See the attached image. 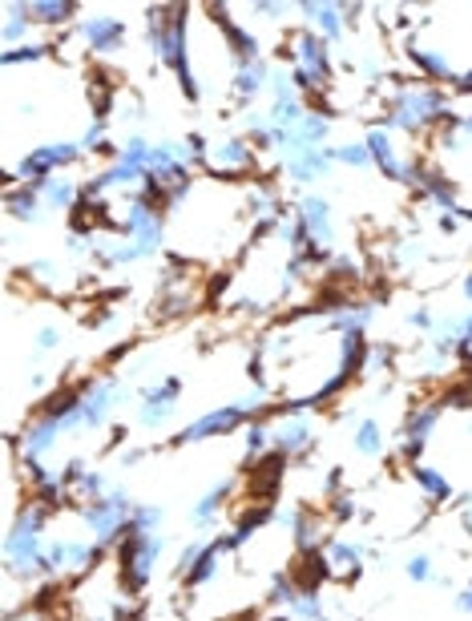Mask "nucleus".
I'll use <instances>...</instances> for the list:
<instances>
[{
  "mask_svg": "<svg viewBox=\"0 0 472 621\" xmlns=\"http://www.w3.org/2000/svg\"><path fill=\"white\" fill-rule=\"evenodd\" d=\"M315 448H319V416L287 411V408L275 411L271 416V457H279V464L308 460Z\"/></svg>",
  "mask_w": 472,
  "mask_h": 621,
  "instance_id": "nucleus-8",
  "label": "nucleus"
},
{
  "mask_svg": "<svg viewBox=\"0 0 472 621\" xmlns=\"http://www.w3.org/2000/svg\"><path fill=\"white\" fill-rule=\"evenodd\" d=\"M206 21L218 29V36H223V49L226 57H230V65H243V61H262L267 57V49H262V36L255 33V29H247L243 21H235L230 12L223 9V4H211L206 9Z\"/></svg>",
  "mask_w": 472,
  "mask_h": 621,
  "instance_id": "nucleus-16",
  "label": "nucleus"
},
{
  "mask_svg": "<svg viewBox=\"0 0 472 621\" xmlns=\"http://www.w3.org/2000/svg\"><path fill=\"white\" fill-rule=\"evenodd\" d=\"M364 141H367V153H372V165H376V170L388 178V182H396V186H404V190L416 186L420 158H404L391 129H384L379 121H372V126L364 129Z\"/></svg>",
  "mask_w": 472,
  "mask_h": 621,
  "instance_id": "nucleus-13",
  "label": "nucleus"
},
{
  "mask_svg": "<svg viewBox=\"0 0 472 621\" xmlns=\"http://www.w3.org/2000/svg\"><path fill=\"white\" fill-rule=\"evenodd\" d=\"M299 589H303V586H299L296 577H283V574H279V577L271 581V589H267V598H262V601H267V606H271L275 613H291V606L299 601Z\"/></svg>",
  "mask_w": 472,
  "mask_h": 621,
  "instance_id": "nucleus-42",
  "label": "nucleus"
},
{
  "mask_svg": "<svg viewBox=\"0 0 472 621\" xmlns=\"http://www.w3.org/2000/svg\"><path fill=\"white\" fill-rule=\"evenodd\" d=\"M279 521H283L287 537H291V549L303 553V557H315V553H323V545H328V513H319V508H311V504H287V508H279Z\"/></svg>",
  "mask_w": 472,
  "mask_h": 621,
  "instance_id": "nucleus-15",
  "label": "nucleus"
},
{
  "mask_svg": "<svg viewBox=\"0 0 472 621\" xmlns=\"http://www.w3.org/2000/svg\"><path fill=\"white\" fill-rule=\"evenodd\" d=\"M262 153L255 150V141L243 133V129H230V133H218L211 138V158H206V174L223 178V182H238V178H259Z\"/></svg>",
  "mask_w": 472,
  "mask_h": 621,
  "instance_id": "nucleus-9",
  "label": "nucleus"
},
{
  "mask_svg": "<svg viewBox=\"0 0 472 621\" xmlns=\"http://www.w3.org/2000/svg\"><path fill=\"white\" fill-rule=\"evenodd\" d=\"M335 174V158H331V146L328 150H308L299 153V158H287V162H279V178H283L287 186L296 190H315L319 182H328V178Z\"/></svg>",
  "mask_w": 472,
  "mask_h": 621,
  "instance_id": "nucleus-22",
  "label": "nucleus"
},
{
  "mask_svg": "<svg viewBox=\"0 0 472 621\" xmlns=\"http://www.w3.org/2000/svg\"><path fill=\"white\" fill-rule=\"evenodd\" d=\"M206 545H211V537H199V533H194V537H190L186 545L178 549L174 569H170V574H174V581H182V577H186L190 569H194V561H199V557H202V549H206Z\"/></svg>",
  "mask_w": 472,
  "mask_h": 621,
  "instance_id": "nucleus-46",
  "label": "nucleus"
},
{
  "mask_svg": "<svg viewBox=\"0 0 472 621\" xmlns=\"http://www.w3.org/2000/svg\"><path fill=\"white\" fill-rule=\"evenodd\" d=\"M77 141H82L85 158H106V162L118 158V150H121V141L109 133V118H89Z\"/></svg>",
  "mask_w": 472,
  "mask_h": 621,
  "instance_id": "nucleus-32",
  "label": "nucleus"
},
{
  "mask_svg": "<svg viewBox=\"0 0 472 621\" xmlns=\"http://www.w3.org/2000/svg\"><path fill=\"white\" fill-rule=\"evenodd\" d=\"M461 109H457V97L444 89V85H428V82H396L384 94V114H379V126L391 129V133H404V138L420 141V138H437L440 129L449 126Z\"/></svg>",
  "mask_w": 472,
  "mask_h": 621,
  "instance_id": "nucleus-3",
  "label": "nucleus"
},
{
  "mask_svg": "<svg viewBox=\"0 0 472 621\" xmlns=\"http://www.w3.org/2000/svg\"><path fill=\"white\" fill-rule=\"evenodd\" d=\"M165 525V508L154 501H138L130 516V533H162Z\"/></svg>",
  "mask_w": 472,
  "mask_h": 621,
  "instance_id": "nucleus-43",
  "label": "nucleus"
},
{
  "mask_svg": "<svg viewBox=\"0 0 472 621\" xmlns=\"http://www.w3.org/2000/svg\"><path fill=\"white\" fill-rule=\"evenodd\" d=\"M271 73H275V65L267 57L230 65V77H226V97L235 101L238 114H247L255 101H262V97L271 94Z\"/></svg>",
  "mask_w": 472,
  "mask_h": 621,
  "instance_id": "nucleus-17",
  "label": "nucleus"
},
{
  "mask_svg": "<svg viewBox=\"0 0 472 621\" xmlns=\"http://www.w3.org/2000/svg\"><path fill=\"white\" fill-rule=\"evenodd\" d=\"M391 360H396V352H391L388 343H372L364 355V379H376V375H388L391 372Z\"/></svg>",
  "mask_w": 472,
  "mask_h": 621,
  "instance_id": "nucleus-47",
  "label": "nucleus"
},
{
  "mask_svg": "<svg viewBox=\"0 0 472 621\" xmlns=\"http://www.w3.org/2000/svg\"><path fill=\"white\" fill-rule=\"evenodd\" d=\"M461 295H464V303L472 307V267L464 270V279H461Z\"/></svg>",
  "mask_w": 472,
  "mask_h": 621,
  "instance_id": "nucleus-53",
  "label": "nucleus"
},
{
  "mask_svg": "<svg viewBox=\"0 0 472 621\" xmlns=\"http://www.w3.org/2000/svg\"><path fill=\"white\" fill-rule=\"evenodd\" d=\"M61 57V45L53 36H33L17 49H0V69L17 73V69H33V65H49V61Z\"/></svg>",
  "mask_w": 472,
  "mask_h": 621,
  "instance_id": "nucleus-27",
  "label": "nucleus"
},
{
  "mask_svg": "<svg viewBox=\"0 0 472 621\" xmlns=\"http://www.w3.org/2000/svg\"><path fill=\"white\" fill-rule=\"evenodd\" d=\"M57 508L24 496L4 528V581L9 586H49V525Z\"/></svg>",
  "mask_w": 472,
  "mask_h": 621,
  "instance_id": "nucleus-1",
  "label": "nucleus"
},
{
  "mask_svg": "<svg viewBox=\"0 0 472 621\" xmlns=\"http://www.w3.org/2000/svg\"><path fill=\"white\" fill-rule=\"evenodd\" d=\"M89 162L77 138H49L36 141L17 158V162L4 170V186H17V182H45L53 174H69L73 165Z\"/></svg>",
  "mask_w": 472,
  "mask_h": 621,
  "instance_id": "nucleus-5",
  "label": "nucleus"
},
{
  "mask_svg": "<svg viewBox=\"0 0 472 621\" xmlns=\"http://www.w3.org/2000/svg\"><path fill=\"white\" fill-rule=\"evenodd\" d=\"M162 557L165 533H126V540L114 549V569H118L126 598H146V589L154 586Z\"/></svg>",
  "mask_w": 472,
  "mask_h": 621,
  "instance_id": "nucleus-4",
  "label": "nucleus"
},
{
  "mask_svg": "<svg viewBox=\"0 0 472 621\" xmlns=\"http://www.w3.org/2000/svg\"><path fill=\"white\" fill-rule=\"evenodd\" d=\"M9 621H45V618H41V613H36V610H24L21 618H9Z\"/></svg>",
  "mask_w": 472,
  "mask_h": 621,
  "instance_id": "nucleus-54",
  "label": "nucleus"
},
{
  "mask_svg": "<svg viewBox=\"0 0 472 621\" xmlns=\"http://www.w3.org/2000/svg\"><path fill=\"white\" fill-rule=\"evenodd\" d=\"M291 621H331V610H328V598H323V586L319 581H311V586L299 589V601L291 606V613H287Z\"/></svg>",
  "mask_w": 472,
  "mask_h": 621,
  "instance_id": "nucleus-37",
  "label": "nucleus"
},
{
  "mask_svg": "<svg viewBox=\"0 0 472 621\" xmlns=\"http://www.w3.org/2000/svg\"><path fill=\"white\" fill-rule=\"evenodd\" d=\"M323 569L331 577H343V581H355L364 574V565H372V545L367 540H352V537H331L323 545Z\"/></svg>",
  "mask_w": 472,
  "mask_h": 621,
  "instance_id": "nucleus-23",
  "label": "nucleus"
},
{
  "mask_svg": "<svg viewBox=\"0 0 472 621\" xmlns=\"http://www.w3.org/2000/svg\"><path fill=\"white\" fill-rule=\"evenodd\" d=\"M243 464L247 469H259L262 460L271 457V420H255L243 428Z\"/></svg>",
  "mask_w": 472,
  "mask_h": 621,
  "instance_id": "nucleus-34",
  "label": "nucleus"
},
{
  "mask_svg": "<svg viewBox=\"0 0 472 621\" xmlns=\"http://www.w3.org/2000/svg\"><path fill=\"white\" fill-rule=\"evenodd\" d=\"M146 460V448H121L118 452V469H138Z\"/></svg>",
  "mask_w": 472,
  "mask_h": 621,
  "instance_id": "nucleus-51",
  "label": "nucleus"
},
{
  "mask_svg": "<svg viewBox=\"0 0 472 621\" xmlns=\"http://www.w3.org/2000/svg\"><path fill=\"white\" fill-rule=\"evenodd\" d=\"M226 557H235V553H230V540H226V533H223V537H211V545L202 549V557L194 561V569L182 577V589H190V593H202V589L211 586L214 577L223 574Z\"/></svg>",
  "mask_w": 472,
  "mask_h": 621,
  "instance_id": "nucleus-26",
  "label": "nucleus"
},
{
  "mask_svg": "<svg viewBox=\"0 0 472 621\" xmlns=\"http://www.w3.org/2000/svg\"><path fill=\"white\" fill-rule=\"evenodd\" d=\"M391 448V436H388V424L379 420V416H360L352 428V452L364 460H384Z\"/></svg>",
  "mask_w": 472,
  "mask_h": 621,
  "instance_id": "nucleus-29",
  "label": "nucleus"
},
{
  "mask_svg": "<svg viewBox=\"0 0 472 621\" xmlns=\"http://www.w3.org/2000/svg\"><path fill=\"white\" fill-rule=\"evenodd\" d=\"M73 41L89 57H118L130 45V24L118 12H82V21L73 24Z\"/></svg>",
  "mask_w": 472,
  "mask_h": 621,
  "instance_id": "nucleus-12",
  "label": "nucleus"
},
{
  "mask_svg": "<svg viewBox=\"0 0 472 621\" xmlns=\"http://www.w3.org/2000/svg\"><path fill=\"white\" fill-rule=\"evenodd\" d=\"M408 481H412L416 496H420L428 508H452V501L461 496V489H457V481L449 477V469L428 464V460H420V464H408Z\"/></svg>",
  "mask_w": 472,
  "mask_h": 621,
  "instance_id": "nucleus-21",
  "label": "nucleus"
},
{
  "mask_svg": "<svg viewBox=\"0 0 472 621\" xmlns=\"http://www.w3.org/2000/svg\"><path fill=\"white\" fill-rule=\"evenodd\" d=\"M437 319H440V311L437 307H428V303H416V307H408V315H404V323L420 335V340H428L432 331H437Z\"/></svg>",
  "mask_w": 472,
  "mask_h": 621,
  "instance_id": "nucleus-48",
  "label": "nucleus"
},
{
  "mask_svg": "<svg viewBox=\"0 0 472 621\" xmlns=\"http://www.w3.org/2000/svg\"><path fill=\"white\" fill-rule=\"evenodd\" d=\"M4 218L17 226H41L49 218L45 199L36 194L33 182H17V186H4Z\"/></svg>",
  "mask_w": 472,
  "mask_h": 621,
  "instance_id": "nucleus-24",
  "label": "nucleus"
},
{
  "mask_svg": "<svg viewBox=\"0 0 472 621\" xmlns=\"http://www.w3.org/2000/svg\"><path fill=\"white\" fill-rule=\"evenodd\" d=\"M33 186H36V194L45 199L49 214H73L85 199V182L73 174H53V178H45V182H33Z\"/></svg>",
  "mask_w": 472,
  "mask_h": 621,
  "instance_id": "nucleus-25",
  "label": "nucleus"
},
{
  "mask_svg": "<svg viewBox=\"0 0 472 621\" xmlns=\"http://www.w3.org/2000/svg\"><path fill=\"white\" fill-rule=\"evenodd\" d=\"M106 553L94 537H49V586L69 581V577L97 574V565L106 561Z\"/></svg>",
  "mask_w": 472,
  "mask_h": 621,
  "instance_id": "nucleus-10",
  "label": "nucleus"
},
{
  "mask_svg": "<svg viewBox=\"0 0 472 621\" xmlns=\"http://www.w3.org/2000/svg\"><path fill=\"white\" fill-rule=\"evenodd\" d=\"M109 489H114V477H109L106 469H94V464H85V469L73 477V504L101 501Z\"/></svg>",
  "mask_w": 472,
  "mask_h": 621,
  "instance_id": "nucleus-35",
  "label": "nucleus"
},
{
  "mask_svg": "<svg viewBox=\"0 0 472 621\" xmlns=\"http://www.w3.org/2000/svg\"><path fill=\"white\" fill-rule=\"evenodd\" d=\"M33 17H29V0H4L0 4V49H17L33 41Z\"/></svg>",
  "mask_w": 472,
  "mask_h": 621,
  "instance_id": "nucleus-31",
  "label": "nucleus"
},
{
  "mask_svg": "<svg viewBox=\"0 0 472 621\" xmlns=\"http://www.w3.org/2000/svg\"><path fill=\"white\" fill-rule=\"evenodd\" d=\"M457 613H464V618H472V581L464 589H457Z\"/></svg>",
  "mask_w": 472,
  "mask_h": 621,
  "instance_id": "nucleus-52",
  "label": "nucleus"
},
{
  "mask_svg": "<svg viewBox=\"0 0 472 621\" xmlns=\"http://www.w3.org/2000/svg\"><path fill=\"white\" fill-rule=\"evenodd\" d=\"M360 516H364V513H360V501H355L352 489H343V493L328 496V521H331V525H355Z\"/></svg>",
  "mask_w": 472,
  "mask_h": 621,
  "instance_id": "nucleus-44",
  "label": "nucleus"
},
{
  "mask_svg": "<svg viewBox=\"0 0 472 621\" xmlns=\"http://www.w3.org/2000/svg\"><path fill=\"white\" fill-rule=\"evenodd\" d=\"M190 17H194L190 4H146L142 9L150 57L174 77L190 106H202L206 94H202V77L194 69V57H190Z\"/></svg>",
  "mask_w": 472,
  "mask_h": 621,
  "instance_id": "nucleus-2",
  "label": "nucleus"
},
{
  "mask_svg": "<svg viewBox=\"0 0 472 621\" xmlns=\"http://www.w3.org/2000/svg\"><path fill=\"white\" fill-rule=\"evenodd\" d=\"M182 396H186V379L178 372L158 375V379L142 384L138 387V399H133L138 428H142V432H162L165 424L174 420V411L182 408Z\"/></svg>",
  "mask_w": 472,
  "mask_h": 621,
  "instance_id": "nucleus-7",
  "label": "nucleus"
},
{
  "mask_svg": "<svg viewBox=\"0 0 472 621\" xmlns=\"http://www.w3.org/2000/svg\"><path fill=\"white\" fill-rule=\"evenodd\" d=\"M65 340H69V331L49 319V323H36V328H33V335H29V347H33L36 360H45V355L61 352V347H65Z\"/></svg>",
  "mask_w": 472,
  "mask_h": 621,
  "instance_id": "nucleus-40",
  "label": "nucleus"
},
{
  "mask_svg": "<svg viewBox=\"0 0 472 621\" xmlns=\"http://www.w3.org/2000/svg\"><path fill=\"white\" fill-rule=\"evenodd\" d=\"M331 158H335V170H355V174H364V170H376V165H372V153H367V141L364 138L331 141Z\"/></svg>",
  "mask_w": 472,
  "mask_h": 621,
  "instance_id": "nucleus-36",
  "label": "nucleus"
},
{
  "mask_svg": "<svg viewBox=\"0 0 472 621\" xmlns=\"http://www.w3.org/2000/svg\"><path fill=\"white\" fill-rule=\"evenodd\" d=\"M404 57L420 73V82H428V85H444V89H449V85L457 82V73H461V65L452 61L449 49L432 45V41H425L420 33L404 36Z\"/></svg>",
  "mask_w": 472,
  "mask_h": 621,
  "instance_id": "nucleus-14",
  "label": "nucleus"
},
{
  "mask_svg": "<svg viewBox=\"0 0 472 621\" xmlns=\"http://www.w3.org/2000/svg\"><path fill=\"white\" fill-rule=\"evenodd\" d=\"M271 521H279V508H275V504H250V508H243V513L235 516V525L226 528L230 553L247 549L250 540L259 537V533H262L267 525H271Z\"/></svg>",
  "mask_w": 472,
  "mask_h": 621,
  "instance_id": "nucleus-28",
  "label": "nucleus"
},
{
  "mask_svg": "<svg viewBox=\"0 0 472 621\" xmlns=\"http://www.w3.org/2000/svg\"><path fill=\"white\" fill-rule=\"evenodd\" d=\"M296 17L308 29H315L331 49H340L347 41V21H343V0H296Z\"/></svg>",
  "mask_w": 472,
  "mask_h": 621,
  "instance_id": "nucleus-20",
  "label": "nucleus"
},
{
  "mask_svg": "<svg viewBox=\"0 0 472 621\" xmlns=\"http://www.w3.org/2000/svg\"><path fill=\"white\" fill-rule=\"evenodd\" d=\"M388 258L396 270H416L420 263H428V250H425V243H420V235H400L391 243Z\"/></svg>",
  "mask_w": 472,
  "mask_h": 621,
  "instance_id": "nucleus-38",
  "label": "nucleus"
},
{
  "mask_svg": "<svg viewBox=\"0 0 472 621\" xmlns=\"http://www.w3.org/2000/svg\"><path fill=\"white\" fill-rule=\"evenodd\" d=\"M235 489H238V477H223V481H214L206 493L194 496L186 521H190V528H194L199 537H214V528H218V521H223L226 504H230Z\"/></svg>",
  "mask_w": 472,
  "mask_h": 621,
  "instance_id": "nucleus-19",
  "label": "nucleus"
},
{
  "mask_svg": "<svg viewBox=\"0 0 472 621\" xmlns=\"http://www.w3.org/2000/svg\"><path fill=\"white\" fill-rule=\"evenodd\" d=\"M24 279L45 287V291H65L69 287V267L57 263V258H29L24 263Z\"/></svg>",
  "mask_w": 472,
  "mask_h": 621,
  "instance_id": "nucleus-33",
  "label": "nucleus"
},
{
  "mask_svg": "<svg viewBox=\"0 0 472 621\" xmlns=\"http://www.w3.org/2000/svg\"><path fill=\"white\" fill-rule=\"evenodd\" d=\"M133 496H130V484H118L109 489L101 501H89V504H77V521H82L85 537H94L101 549H118L126 533H130V516H133Z\"/></svg>",
  "mask_w": 472,
  "mask_h": 621,
  "instance_id": "nucleus-6",
  "label": "nucleus"
},
{
  "mask_svg": "<svg viewBox=\"0 0 472 621\" xmlns=\"http://www.w3.org/2000/svg\"><path fill=\"white\" fill-rule=\"evenodd\" d=\"M323 275H328L331 287H355V282L364 279V263L355 255H347V250H335V255H331V267L323 270Z\"/></svg>",
  "mask_w": 472,
  "mask_h": 621,
  "instance_id": "nucleus-39",
  "label": "nucleus"
},
{
  "mask_svg": "<svg viewBox=\"0 0 472 621\" xmlns=\"http://www.w3.org/2000/svg\"><path fill=\"white\" fill-rule=\"evenodd\" d=\"M247 12L255 17V21H267V24L299 21V17H296V4H287V0H255V4H247Z\"/></svg>",
  "mask_w": 472,
  "mask_h": 621,
  "instance_id": "nucleus-45",
  "label": "nucleus"
},
{
  "mask_svg": "<svg viewBox=\"0 0 472 621\" xmlns=\"http://www.w3.org/2000/svg\"><path fill=\"white\" fill-rule=\"evenodd\" d=\"M444 411H449V404H444V399H432V404H416V408L404 416V424L396 428V452H400L404 469L425 460L428 445H432L440 432Z\"/></svg>",
  "mask_w": 472,
  "mask_h": 621,
  "instance_id": "nucleus-11",
  "label": "nucleus"
},
{
  "mask_svg": "<svg viewBox=\"0 0 472 621\" xmlns=\"http://www.w3.org/2000/svg\"><path fill=\"white\" fill-rule=\"evenodd\" d=\"M457 214H461V223H464V226H472V206H461Z\"/></svg>",
  "mask_w": 472,
  "mask_h": 621,
  "instance_id": "nucleus-55",
  "label": "nucleus"
},
{
  "mask_svg": "<svg viewBox=\"0 0 472 621\" xmlns=\"http://www.w3.org/2000/svg\"><path fill=\"white\" fill-rule=\"evenodd\" d=\"M404 577L412 581V586H432V581H444V577L437 574V561H432V553L416 549L404 557Z\"/></svg>",
  "mask_w": 472,
  "mask_h": 621,
  "instance_id": "nucleus-41",
  "label": "nucleus"
},
{
  "mask_svg": "<svg viewBox=\"0 0 472 621\" xmlns=\"http://www.w3.org/2000/svg\"><path fill=\"white\" fill-rule=\"evenodd\" d=\"M449 94L457 97V101H464V97H472V65H464V69L457 73V82L449 85Z\"/></svg>",
  "mask_w": 472,
  "mask_h": 621,
  "instance_id": "nucleus-50",
  "label": "nucleus"
},
{
  "mask_svg": "<svg viewBox=\"0 0 472 621\" xmlns=\"http://www.w3.org/2000/svg\"><path fill=\"white\" fill-rule=\"evenodd\" d=\"M461 214H457V211H444V214H437V231H440V235H444V238H457V235H461Z\"/></svg>",
  "mask_w": 472,
  "mask_h": 621,
  "instance_id": "nucleus-49",
  "label": "nucleus"
},
{
  "mask_svg": "<svg viewBox=\"0 0 472 621\" xmlns=\"http://www.w3.org/2000/svg\"><path fill=\"white\" fill-rule=\"evenodd\" d=\"M29 17H33L36 29L65 33V29L82 21V4L77 0H29Z\"/></svg>",
  "mask_w": 472,
  "mask_h": 621,
  "instance_id": "nucleus-30",
  "label": "nucleus"
},
{
  "mask_svg": "<svg viewBox=\"0 0 472 621\" xmlns=\"http://www.w3.org/2000/svg\"><path fill=\"white\" fill-rule=\"evenodd\" d=\"M291 211H296V218L303 223V231H308L311 247H328L331 250V243H335V206H331L328 194L308 190V194H299Z\"/></svg>",
  "mask_w": 472,
  "mask_h": 621,
  "instance_id": "nucleus-18",
  "label": "nucleus"
}]
</instances>
